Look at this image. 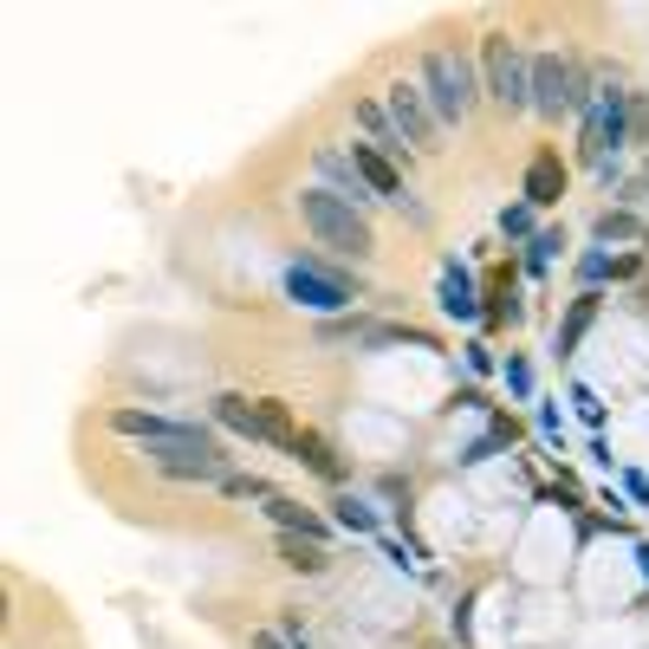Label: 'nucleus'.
<instances>
[{"label": "nucleus", "instance_id": "nucleus-34", "mask_svg": "<svg viewBox=\"0 0 649 649\" xmlns=\"http://www.w3.org/2000/svg\"><path fill=\"white\" fill-rule=\"evenodd\" d=\"M254 649H292V644L280 637V630H254Z\"/></svg>", "mask_w": 649, "mask_h": 649}, {"label": "nucleus", "instance_id": "nucleus-15", "mask_svg": "<svg viewBox=\"0 0 649 649\" xmlns=\"http://www.w3.org/2000/svg\"><path fill=\"white\" fill-rule=\"evenodd\" d=\"M267 519H273L280 533H292V539H318V546L332 539V519L312 513V506H299L292 494H273V501H267Z\"/></svg>", "mask_w": 649, "mask_h": 649}, {"label": "nucleus", "instance_id": "nucleus-28", "mask_svg": "<svg viewBox=\"0 0 649 649\" xmlns=\"http://www.w3.org/2000/svg\"><path fill=\"white\" fill-rule=\"evenodd\" d=\"M390 209H396V215L410 221V227H429V202H423V195H416V189H403V195H396V202H390Z\"/></svg>", "mask_w": 649, "mask_h": 649}, {"label": "nucleus", "instance_id": "nucleus-31", "mask_svg": "<svg viewBox=\"0 0 649 649\" xmlns=\"http://www.w3.org/2000/svg\"><path fill=\"white\" fill-rule=\"evenodd\" d=\"M533 416H539V435H546V441H566V423H559V410H552V403H539Z\"/></svg>", "mask_w": 649, "mask_h": 649}, {"label": "nucleus", "instance_id": "nucleus-6", "mask_svg": "<svg viewBox=\"0 0 649 649\" xmlns=\"http://www.w3.org/2000/svg\"><path fill=\"white\" fill-rule=\"evenodd\" d=\"M630 91L611 78L604 91H597V104L584 111V137H578V163L584 169H611L617 163V149H630Z\"/></svg>", "mask_w": 649, "mask_h": 649}, {"label": "nucleus", "instance_id": "nucleus-17", "mask_svg": "<svg viewBox=\"0 0 649 649\" xmlns=\"http://www.w3.org/2000/svg\"><path fill=\"white\" fill-rule=\"evenodd\" d=\"M358 124H363V144H370V149H383L390 163H410V144H403V131L390 124L383 98H363V104H358Z\"/></svg>", "mask_w": 649, "mask_h": 649}, {"label": "nucleus", "instance_id": "nucleus-20", "mask_svg": "<svg viewBox=\"0 0 649 649\" xmlns=\"http://www.w3.org/2000/svg\"><path fill=\"white\" fill-rule=\"evenodd\" d=\"M566 254V227H539L533 240H526V254H519V267L533 273V280H546L552 273V260Z\"/></svg>", "mask_w": 649, "mask_h": 649}, {"label": "nucleus", "instance_id": "nucleus-26", "mask_svg": "<svg viewBox=\"0 0 649 649\" xmlns=\"http://www.w3.org/2000/svg\"><path fill=\"white\" fill-rule=\"evenodd\" d=\"M533 215H539V209H526V202L501 209V234H506V240H533V234H539V227H533Z\"/></svg>", "mask_w": 649, "mask_h": 649}, {"label": "nucleus", "instance_id": "nucleus-3", "mask_svg": "<svg viewBox=\"0 0 649 649\" xmlns=\"http://www.w3.org/2000/svg\"><path fill=\"white\" fill-rule=\"evenodd\" d=\"M416 85H423L429 111L441 118V131H448V124H461V118L481 104V66H474L468 53H455V46H429Z\"/></svg>", "mask_w": 649, "mask_h": 649}, {"label": "nucleus", "instance_id": "nucleus-18", "mask_svg": "<svg viewBox=\"0 0 649 649\" xmlns=\"http://www.w3.org/2000/svg\"><path fill=\"white\" fill-rule=\"evenodd\" d=\"M292 461H299L305 474H318V481H332V488L345 481V461H338V448H332V441H325L318 429H299V441H292Z\"/></svg>", "mask_w": 649, "mask_h": 649}, {"label": "nucleus", "instance_id": "nucleus-7", "mask_svg": "<svg viewBox=\"0 0 649 649\" xmlns=\"http://www.w3.org/2000/svg\"><path fill=\"white\" fill-rule=\"evenodd\" d=\"M481 91L501 111H533V59L519 53L513 33H488L481 40Z\"/></svg>", "mask_w": 649, "mask_h": 649}, {"label": "nucleus", "instance_id": "nucleus-32", "mask_svg": "<svg viewBox=\"0 0 649 649\" xmlns=\"http://www.w3.org/2000/svg\"><path fill=\"white\" fill-rule=\"evenodd\" d=\"M637 273H644V254H617L611 260V280H637Z\"/></svg>", "mask_w": 649, "mask_h": 649}, {"label": "nucleus", "instance_id": "nucleus-13", "mask_svg": "<svg viewBox=\"0 0 649 649\" xmlns=\"http://www.w3.org/2000/svg\"><path fill=\"white\" fill-rule=\"evenodd\" d=\"M559 195H566V163H559V149H533L526 182H519V202H526V209H552Z\"/></svg>", "mask_w": 649, "mask_h": 649}, {"label": "nucleus", "instance_id": "nucleus-8", "mask_svg": "<svg viewBox=\"0 0 649 649\" xmlns=\"http://www.w3.org/2000/svg\"><path fill=\"white\" fill-rule=\"evenodd\" d=\"M149 468L156 474H169V481H209V488H221L234 468H227V441H221L215 429L189 435V441H163V448H144Z\"/></svg>", "mask_w": 649, "mask_h": 649}, {"label": "nucleus", "instance_id": "nucleus-25", "mask_svg": "<svg viewBox=\"0 0 649 649\" xmlns=\"http://www.w3.org/2000/svg\"><path fill=\"white\" fill-rule=\"evenodd\" d=\"M221 494H227V501H273V488H267L260 474H240V468L221 481Z\"/></svg>", "mask_w": 649, "mask_h": 649}, {"label": "nucleus", "instance_id": "nucleus-23", "mask_svg": "<svg viewBox=\"0 0 649 649\" xmlns=\"http://www.w3.org/2000/svg\"><path fill=\"white\" fill-rule=\"evenodd\" d=\"M280 559H287L292 572H305V578H318L325 566H332V552H325L318 539H292V533H280Z\"/></svg>", "mask_w": 649, "mask_h": 649}, {"label": "nucleus", "instance_id": "nucleus-19", "mask_svg": "<svg viewBox=\"0 0 649 649\" xmlns=\"http://www.w3.org/2000/svg\"><path fill=\"white\" fill-rule=\"evenodd\" d=\"M597 305H604V292H578L572 305H566V318H559V332H552V351H559V358H572L578 345H584V332H591Z\"/></svg>", "mask_w": 649, "mask_h": 649}, {"label": "nucleus", "instance_id": "nucleus-29", "mask_svg": "<svg viewBox=\"0 0 649 649\" xmlns=\"http://www.w3.org/2000/svg\"><path fill=\"white\" fill-rule=\"evenodd\" d=\"M461 358H468L474 377H494V345H488V338H468V345H461Z\"/></svg>", "mask_w": 649, "mask_h": 649}, {"label": "nucleus", "instance_id": "nucleus-21", "mask_svg": "<svg viewBox=\"0 0 649 649\" xmlns=\"http://www.w3.org/2000/svg\"><path fill=\"white\" fill-rule=\"evenodd\" d=\"M332 526H345V533H358V539H383L377 506H363L358 494H338V501H332Z\"/></svg>", "mask_w": 649, "mask_h": 649}, {"label": "nucleus", "instance_id": "nucleus-30", "mask_svg": "<svg viewBox=\"0 0 649 649\" xmlns=\"http://www.w3.org/2000/svg\"><path fill=\"white\" fill-rule=\"evenodd\" d=\"M572 403H578V416H584L591 429H604V403H597V396H591L584 383H572Z\"/></svg>", "mask_w": 649, "mask_h": 649}, {"label": "nucleus", "instance_id": "nucleus-2", "mask_svg": "<svg viewBox=\"0 0 649 649\" xmlns=\"http://www.w3.org/2000/svg\"><path fill=\"white\" fill-rule=\"evenodd\" d=\"M299 202V221L312 227V240L318 247H332L338 260H351V267H363V260H377V227H370V215L363 209H351V202H338L332 189H299L292 195Z\"/></svg>", "mask_w": 649, "mask_h": 649}, {"label": "nucleus", "instance_id": "nucleus-35", "mask_svg": "<svg viewBox=\"0 0 649 649\" xmlns=\"http://www.w3.org/2000/svg\"><path fill=\"white\" fill-rule=\"evenodd\" d=\"M637 559H644V578H649V546H637Z\"/></svg>", "mask_w": 649, "mask_h": 649}, {"label": "nucleus", "instance_id": "nucleus-1", "mask_svg": "<svg viewBox=\"0 0 649 649\" xmlns=\"http://www.w3.org/2000/svg\"><path fill=\"white\" fill-rule=\"evenodd\" d=\"M280 287H287V299L299 305V312H318V318H345V312L363 299L358 267H345V260H325V254H312V247H299V254L287 260Z\"/></svg>", "mask_w": 649, "mask_h": 649}, {"label": "nucleus", "instance_id": "nucleus-22", "mask_svg": "<svg viewBox=\"0 0 649 649\" xmlns=\"http://www.w3.org/2000/svg\"><path fill=\"white\" fill-rule=\"evenodd\" d=\"M649 227L637 215H630V209H604V215L591 221V240H597V247H611V240H644Z\"/></svg>", "mask_w": 649, "mask_h": 649}, {"label": "nucleus", "instance_id": "nucleus-14", "mask_svg": "<svg viewBox=\"0 0 649 649\" xmlns=\"http://www.w3.org/2000/svg\"><path fill=\"white\" fill-rule=\"evenodd\" d=\"M526 318V299H519V273L501 267L494 280H488V299H481V325L488 332H506V325H519Z\"/></svg>", "mask_w": 649, "mask_h": 649}, {"label": "nucleus", "instance_id": "nucleus-12", "mask_svg": "<svg viewBox=\"0 0 649 649\" xmlns=\"http://www.w3.org/2000/svg\"><path fill=\"white\" fill-rule=\"evenodd\" d=\"M435 305H441V318H455V325H481V292H474V273H468L461 260H441Z\"/></svg>", "mask_w": 649, "mask_h": 649}, {"label": "nucleus", "instance_id": "nucleus-11", "mask_svg": "<svg viewBox=\"0 0 649 649\" xmlns=\"http://www.w3.org/2000/svg\"><path fill=\"white\" fill-rule=\"evenodd\" d=\"M111 429L144 441V448H163V441H189L202 435V423H182V416H156V410H111Z\"/></svg>", "mask_w": 649, "mask_h": 649}, {"label": "nucleus", "instance_id": "nucleus-33", "mask_svg": "<svg viewBox=\"0 0 649 649\" xmlns=\"http://www.w3.org/2000/svg\"><path fill=\"white\" fill-rule=\"evenodd\" d=\"M624 488H630V501L649 506V474H637V468H630V474H624Z\"/></svg>", "mask_w": 649, "mask_h": 649}, {"label": "nucleus", "instance_id": "nucleus-4", "mask_svg": "<svg viewBox=\"0 0 649 649\" xmlns=\"http://www.w3.org/2000/svg\"><path fill=\"white\" fill-rule=\"evenodd\" d=\"M597 91H604V85H591L584 59H572V53H539V59H533V111H539L546 124L584 118V111L597 104Z\"/></svg>", "mask_w": 649, "mask_h": 649}, {"label": "nucleus", "instance_id": "nucleus-9", "mask_svg": "<svg viewBox=\"0 0 649 649\" xmlns=\"http://www.w3.org/2000/svg\"><path fill=\"white\" fill-rule=\"evenodd\" d=\"M383 111H390V124L403 131V144H410V149H423V156L441 149V144H435V137H441V118L429 111V98H423V85H416V78H396V85L383 91Z\"/></svg>", "mask_w": 649, "mask_h": 649}, {"label": "nucleus", "instance_id": "nucleus-27", "mask_svg": "<svg viewBox=\"0 0 649 649\" xmlns=\"http://www.w3.org/2000/svg\"><path fill=\"white\" fill-rule=\"evenodd\" d=\"M506 390H513V396H519V403H533V363L519 358V351H513V358H506Z\"/></svg>", "mask_w": 649, "mask_h": 649}, {"label": "nucleus", "instance_id": "nucleus-24", "mask_svg": "<svg viewBox=\"0 0 649 649\" xmlns=\"http://www.w3.org/2000/svg\"><path fill=\"white\" fill-rule=\"evenodd\" d=\"M604 280H611V254L604 247H584L578 254V292H597Z\"/></svg>", "mask_w": 649, "mask_h": 649}, {"label": "nucleus", "instance_id": "nucleus-5", "mask_svg": "<svg viewBox=\"0 0 649 649\" xmlns=\"http://www.w3.org/2000/svg\"><path fill=\"white\" fill-rule=\"evenodd\" d=\"M209 416H215L221 429L247 435V441H267V448H280L292 455V441H299V423H292V410L280 396H240V390H221L215 403H209Z\"/></svg>", "mask_w": 649, "mask_h": 649}, {"label": "nucleus", "instance_id": "nucleus-16", "mask_svg": "<svg viewBox=\"0 0 649 649\" xmlns=\"http://www.w3.org/2000/svg\"><path fill=\"white\" fill-rule=\"evenodd\" d=\"M351 163H358V176H363V189L370 195H383V202H396L410 182H403V169L383 156V149H370V144H351Z\"/></svg>", "mask_w": 649, "mask_h": 649}, {"label": "nucleus", "instance_id": "nucleus-10", "mask_svg": "<svg viewBox=\"0 0 649 649\" xmlns=\"http://www.w3.org/2000/svg\"><path fill=\"white\" fill-rule=\"evenodd\" d=\"M312 176H318V189H332L338 202H351V209H363L370 215V189H363V176H358V163H351V149H338V144H318L312 149Z\"/></svg>", "mask_w": 649, "mask_h": 649}]
</instances>
